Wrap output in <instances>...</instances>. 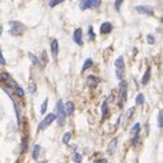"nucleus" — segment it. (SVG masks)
I'll return each mask as SVG.
<instances>
[{
	"instance_id": "30",
	"label": "nucleus",
	"mask_w": 163,
	"mask_h": 163,
	"mask_svg": "<svg viewBox=\"0 0 163 163\" xmlns=\"http://www.w3.org/2000/svg\"><path fill=\"white\" fill-rule=\"evenodd\" d=\"M122 1L123 0H115V10H117V11L121 10V4H122Z\"/></svg>"
},
{
	"instance_id": "5",
	"label": "nucleus",
	"mask_w": 163,
	"mask_h": 163,
	"mask_svg": "<svg viewBox=\"0 0 163 163\" xmlns=\"http://www.w3.org/2000/svg\"><path fill=\"white\" fill-rule=\"evenodd\" d=\"M56 117H55V114H47L45 118H43V121L38 123V130H44L45 127H48L51 123L54 122Z\"/></svg>"
},
{
	"instance_id": "27",
	"label": "nucleus",
	"mask_w": 163,
	"mask_h": 163,
	"mask_svg": "<svg viewBox=\"0 0 163 163\" xmlns=\"http://www.w3.org/2000/svg\"><path fill=\"white\" fill-rule=\"evenodd\" d=\"M88 36H89V38L91 40H95V33H93V27L92 26H89V29H88Z\"/></svg>"
},
{
	"instance_id": "2",
	"label": "nucleus",
	"mask_w": 163,
	"mask_h": 163,
	"mask_svg": "<svg viewBox=\"0 0 163 163\" xmlns=\"http://www.w3.org/2000/svg\"><path fill=\"white\" fill-rule=\"evenodd\" d=\"M10 26H11L10 27V33L14 34V36H19V34H22L25 32V25L18 22V21H11Z\"/></svg>"
},
{
	"instance_id": "10",
	"label": "nucleus",
	"mask_w": 163,
	"mask_h": 163,
	"mask_svg": "<svg viewBox=\"0 0 163 163\" xmlns=\"http://www.w3.org/2000/svg\"><path fill=\"white\" fill-rule=\"evenodd\" d=\"M100 32L103 34H108L110 32H113V25L110 22H103L100 25Z\"/></svg>"
},
{
	"instance_id": "1",
	"label": "nucleus",
	"mask_w": 163,
	"mask_h": 163,
	"mask_svg": "<svg viewBox=\"0 0 163 163\" xmlns=\"http://www.w3.org/2000/svg\"><path fill=\"white\" fill-rule=\"evenodd\" d=\"M55 117L58 118L60 126H63L64 123H66V114H64L63 101H62V100H58V103H56V115H55Z\"/></svg>"
},
{
	"instance_id": "31",
	"label": "nucleus",
	"mask_w": 163,
	"mask_h": 163,
	"mask_svg": "<svg viewBox=\"0 0 163 163\" xmlns=\"http://www.w3.org/2000/svg\"><path fill=\"white\" fill-rule=\"evenodd\" d=\"M148 43H150V44H154V43H155V37L152 36V34H150V36H148Z\"/></svg>"
},
{
	"instance_id": "23",
	"label": "nucleus",
	"mask_w": 163,
	"mask_h": 163,
	"mask_svg": "<svg viewBox=\"0 0 163 163\" xmlns=\"http://www.w3.org/2000/svg\"><path fill=\"white\" fill-rule=\"evenodd\" d=\"M70 139H71V133H70V132H67V133H64V134H63V139H62V140H63L64 144H67L69 141H70Z\"/></svg>"
},
{
	"instance_id": "17",
	"label": "nucleus",
	"mask_w": 163,
	"mask_h": 163,
	"mask_svg": "<svg viewBox=\"0 0 163 163\" xmlns=\"http://www.w3.org/2000/svg\"><path fill=\"white\" fill-rule=\"evenodd\" d=\"M40 151H41V147L38 144L34 145V148H33V159H38V156H40Z\"/></svg>"
},
{
	"instance_id": "11",
	"label": "nucleus",
	"mask_w": 163,
	"mask_h": 163,
	"mask_svg": "<svg viewBox=\"0 0 163 163\" xmlns=\"http://www.w3.org/2000/svg\"><path fill=\"white\" fill-rule=\"evenodd\" d=\"M63 108L66 115H73V113H74V103L73 101H67L66 104H63Z\"/></svg>"
},
{
	"instance_id": "26",
	"label": "nucleus",
	"mask_w": 163,
	"mask_h": 163,
	"mask_svg": "<svg viewBox=\"0 0 163 163\" xmlns=\"http://www.w3.org/2000/svg\"><path fill=\"white\" fill-rule=\"evenodd\" d=\"M29 59L33 62V64H40V60H38V59H37L33 54H29Z\"/></svg>"
},
{
	"instance_id": "8",
	"label": "nucleus",
	"mask_w": 163,
	"mask_h": 163,
	"mask_svg": "<svg viewBox=\"0 0 163 163\" xmlns=\"http://www.w3.org/2000/svg\"><path fill=\"white\" fill-rule=\"evenodd\" d=\"M51 54H52V58L56 59L58 58V54H59V43L56 38H54L52 40V43H51Z\"/></svg>"
},
{
	"instance_id": "33",
	"label": "nucleus",
	"mask_w": 163,
	"mask_h": 163,
	"mask_svg": "<svg viewBox=\"0 0 163 163\" xmlns=\"http://www.w3.org/2000/svg\"><path fill=\"white\" fill-rule=\"evenodd\" d=\"M96 163H107L106 159H99V160H96Z\"/></svg>"
},
{
	"instance_id": "9",
	"label": "nucleus",
	"mask_w": 163,
	"mask_h": 163,
	"mask_svg": "<svg viewBox=\"0 0 163 163\" xmlns=\"http://www.w3.org/2000/svg\"><path fill=\"white\" fill-rule=\"evenodd\" d=\"M73 38H74V43H76V44L82 45V30L81 29H76V30H74V36H73Z\"/></svg>"
},
{
	"instance_id": "3",
	"label": "nucleus",
	"mask_w": 163,
	"mask_h": 163,
	"mask_svg": "<svg viewBox=\"0 0 163 163\" xmlns=\"http://www.w3.org/2000/svg\"><path fill=\"white\" fill-rule=\"evenodd\" d=\"M123 66H125V60L123 56H118L115 60V71H117V78L122 80L123 78Z\"/></svg>"
},
{
	"instance_id": "6",
	"label": "nucleus",
	"mask_w": 163,
	"mask_h": 163,
	"mask_svg": "<svg viewBox=\"0 0 163 163\" xmlns=\"http://www.w3.org/2000/svg\"><path fill=\"white\" fill-rule=\"evenodd\" d=\"M139 14H147V15H154V7L151 6H136L134 7Z\"/></svg>"
},
{
	"instance_id": "35",
	"label": "nucleus",
	"mask_w": 163,
	"mask_h": 163,
	"mask_svg": "<svg viewBox=\"0 0 163 163\" xmlns=\"http://www.w3.org/2000/svg\"><path fill=\"white\" fill-rule=\"evenodd\" d=\"M1 32H3V27L0 26V36H1Z\"/></svg>"
},
{
	"instance_id": "18",
	"label": "nucleus",
	"mask_w": 163,
	"mask_h": 163,
	"mask_svg": "<svg viewBox=\"0 0 163 163\" xmlns=\"http://www.w3.org/2000/svg\"><path fill=\"white\" fill-rule=\"evenodd\" d=\"M92 64H93V60H92V59H86L85 62H84V66H82V71L88 70V69L91 67Z\"/></svg>"
},
{
	"instance_id": "19",
	"label": "nucleus",
	"mask_w": 163,
	"mask_h": 163,
	"mask_svg": "<svg viewBox=\"0 0 163 163\" xmlns=\"http://www.w3.org/2000/svg\"><path fill=\"white\" fill-rule=\"evenodd\" d=\"M158 126H159V129H162L163 127V113H162V110L158 113Z\"/></svg>"
},
{
	"instance_id": "34",
	"label": "nucleus",
	"mask_w": 163,
	"mask_h": 163,
	"mask_svg": "<svg viewBox=\"0 0 163 163\" xmlns=\"http://www.w3.org/2000/svg\"><path fill=\"white\" fill-rule=\"evenodd\" d=\"M30 92H34V84H32V85H30Z\"/></svg>"
},
{
	"instance_id": "13",
	"label": "nucleus",
	"mask_w": 163,
	"mask_h": 163,
	"mask_svg": "<svg viewBox=\"0 0 163 163\" xmlns=\"http://www.w3.org/2000/svg\"><path fill=\"white\" fill-rule=\"evenodd\" d=\"M117 145H118V140H117V139H114V140L110 143L108 148H107V152H108L110 155H113L114 152L117 151Z\"/></svg>"
},
{
	"instance_id": "20",
	"label": "nucleus",
	"mask_w": 163,
	"mask_h": 163,
	"mask_svg": "<svg viewBox=\"0 0 163 163\" xmlns=\"http://www.w3.org/2000/svg\"><path fill=\"white\" fill-rule=\"evenodd\" d=\"M139 130H140V123H134V126L132 127L130 133L133 136H136V134H139Z\"/></svg>"
},
{
	"instance_id": "7",
	"label": "nucleus",
	"mask_w": 163,
	"mask_h": 163,
	"mask_svg": "<svg viewBox=\"0 0 163 163\" xmlns=\"http://www.w3.org/2000/svg\"><path fill=\"white\" fill-rule=\"evenodd\" d=\"M121 104H125L127 100V82L126 81H122L121 82Z\"/></svg>"
},
{
	"instance_id": "22",
	"label": "nucleus",
	"mask_w": 163,
	"mask_h": 163,
	"mask_svg": "<svg viewBox=\"0 0 163 163\" xmlns=\"http://www.w3.org/2000/svg\"><path fill=\"white\" fill-rule=\"evenodd\" d=\"M144 100H145V97H144V95H137V97H136V104H139V106H141L143 103H144Z\"/></svg>"
},
{
	"instance_id": "24",
	"label": "nucleus",
	"mask_w": 163,
	"mask_h": 163,
	"mask_svg": "<svg viewBox=\"0 0 163 163\" xmlns=\"http://www.w3.org/2000/svg\"><path fill=\"white\" fill-rule=\"evenodd\" d=\"M64 0H50V7H56L58 4H60V3H63Z\"/></svg>"
},
{
	"instance_id": "15",
	"label": "nucleus",
	"mask_w": 163,
	"mask_h": 163,
	"mask_svg": "<svg viewBox=\"0 0 163 163\" xmlns=\"http://www.w3.org/2000/svg\"><path fill=\"white\" fill-rule=\"evenodd\" d=\"M100 82V80L99 78H96V77H93V76H89V77L86 78V84L89 86H96L97 84Z\"/></svg>"
},
{
	"instance_id": "32",
	"label": "nucleus",
	"mask_w": 163,
	"mask_h": 163,
	"mask_svg": "<svg viewBox=\"0 0 163 163\" xmlns=\"http://www.w3.org/2000/svg\"><path fill=\"white\" fill-rule=\"evenodd\" d=\"M0 63H1V64H6V59L3 58V54H1V51H0Z\"/></svg>"
},
{
	"instance_id": "4",
	"label": "nucleus",
	"mask_w": 163,
	"mask_h": 163,
	"mask_svg": "<svg viewBox=\"0 0 163 163\" xmlns=\"http://www.w3.org/2000/svg\"><path fill=\"white\" fill-rule=\"evenodd\" d=\"M101 4V0H82L80 3V8L88 10V8H96Z\"/></svg>"
},
{
	"instance_id": "16",
	"label": "nucleus",
	"mask_w": 163,
	"mask_h": 163,
	"mask_svg": "<svg viewBox=\"0 0 163 163\" xmlns=\"http://www.w3.org/2000/svg\"><path fill=\"white\" fill-rule=\"evenodd\" d=\"M150 76H151V67H147V71H145V74L143 76V80H141L143 85H145L147 82L150 81Z\"/></svg>"
},
{
	"instance_id": "28",
	"label": "nucleus",
	"mask_w": 163,
	"mask_h": 163,
	"mask_svg": "<svg viewBox=\"0 0 163 163\" xmlns=\"http://www.w3.org/2000/svg\"><path fill=\"white\" fill-rule=\"evenodd\" d=\"M73 160H74L76 163H81L82 162V156L80 154H76L74 156H73Z\"/></svg>"
},
{
	"instance_id": "21",
	"label": "nucleus",
	"mask_w": 163,
	"mask_h": 163,
	"mask_svg": "<svg viewBox=\"0 0 163 163\" xmlns=\"http://www.w3.org/2000/svg\"><path fill=\"white\" fill-rule=\"evenodd\" d=\"M47 107H48V99H45L44 101H43V104H41V108H40V113H41V114H45Z\"/></svg>"
},
{
	"instance_id": "14",
	"label": "nucleus",
	"mask_w": 163,
	"mask_h": 163,
	"mask_svg": "<svg viewBox=\"0 0 163 163\" xmlns=\"http://www.w3.org/2000/svg\"><path fill=\"white\" fill-rule=\"evenodd\" d=\"M107 114H108V106H107V100H104L103 104H101V121L106 119Z\"/></svg>"
},
{
	"instance_id": "12",
	"label": "nucleus",
	"mask_w": 163,
	"mask_h": 163,
	"mask_svg": "<svg viewBox=\"0 0 163 163\" xmlns=\"http://www.w3.org/2000/svg\"><path fill=\"white\" fill-rule=\"evenodd\" d=\"M6 92H7V93L10 95V97L13 99L14 96H11V93H10L7 89H6ZM13 104H14V110H15V114H17V121H18V123H21V113H19V108H18V104H17V101H15L14 99H13Z\"/></svg>"
},
{
	"instance_id": "25",
	"label": "nucleus",
	"mask_w": 163,
	"mask_h": 163,
	"mask_svg": "<svg viewBox=\"0 0 163 163\" xmlns=\"http://www.w3.org/2000/svg\"><path fill=\"white\" fill-rule=\"evenodd\" d=\"M0 78H1L3 81H6V82H8L10 80H11V77H10L8 73H1V74H0Z\"/></svg>"
},
{
	"instance_id": "29",
	"label": "nucleus",
	"mask_w": 163,
	"mask_h": 163,
	"mask_svg": "<svg viewBox=\"0 0 163 163\" xmlns=\"http://www.w3.org/2000/svg\"><path fill=\"white\" fill-rule=\"evenodd\" d=\"M15 91H17V95H18L19 97H23V89L21 88V86H17V88H15Z\"/></svg>"
}]
</instances>
